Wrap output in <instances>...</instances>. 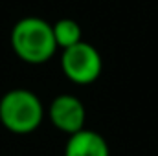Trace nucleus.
Listing matches in <instances>:
<instances>
[{"label": "nucleus", "instance_id": "f257e3e1", "mask_svg": "<svg viewBox=\"0 0 158 156\" xmlns=\"http://www.w3.org/2000/svg\"><path fill=\"white\" fill-rule=\"evenodd\" d=\"M11 48L15 55L28 64L50 61L57 51L52 24L40 17H24L17 20L11 30Z\"/></svg>", "mask_w": 158, "mask_h": 156}, {"label": "nucleus", "instance_id": "f03ea898", "mask_svg": "<svg viewBox=\"0 0 158 156\" xmlns=\"http://www.w3.org/2000/svg\"><path fill=\"white\" fill-rule=\"evenodd\" d=\"M44 119L40 97L28 88H13L0 97V123L13 134L35 132Z\"/></svg>", "mask_w": 158, "mask_h": 156}, {"label": "nucleus", "instance_id": "7ed1b4c3", "mask_svg": "<svg viewBox=\"0 0 158 156\" xmlns=\"http://www.w3.org/2000/svg\"><path fill=\"white\" fill-rule=\"evenodd\" d=\"M61 68L66 79L76 84H90L101 76L103 59L101 53L88 42L81 40L76 46L63 50Z\"/></svg>", "mask_w": 158, "mask_h": 156}, {"label": "nucleus", "instance_id": "20e7f679", "mask_svg": "<svg viewBox=\"0 0 158 156\" xmlns=\"http://www.w3.org/2000/svg\"><path fill=\"white\" fill-rule=\"evenodd\" d=\"M48 116L55 129H59L61 132H66L70 136V134H76L85 129L86 110L79 97L72 96V94H61V96L53 97V101L50 103Z\"/></svg>", "mask_w": 158, "mask_h": 156}, {"label": "nucleus", "instance_id": "39448f33", "mask_svg": "<svg viewBox=\"0 0 158 156\" xmlns=\"http://www.w3.org/2000/svg\"><path fill=\"white\" fill-rule=\"evenodd\" d=\"M64 156H110V149L99 132L83 129L70 134L64 145Z\"/></svg>", "mask_w": 158, "mask_h": 156}, {"label": "nucleus", "instance_id": "423d86ee", "mask_svg": "<svg viewBox=\"0 0 158 156\" xmlns=\"http://www.w3.org/2000/svg\"><path fill=\"white\" fill-rule=\"evenodd\" d=\"M52 30L57 48L66 50L83 40V30L74 18H59L55 24H52Z\"/></svg>", "mask_w": 158, "mask_h": 156}]
</instances>
